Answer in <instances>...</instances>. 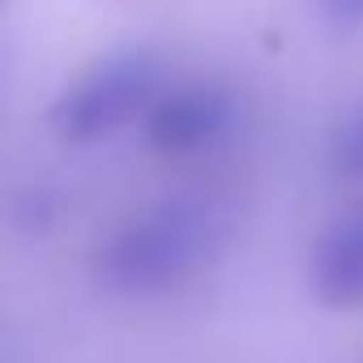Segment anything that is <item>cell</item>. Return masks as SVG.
Wrapping results in <instances>:
<instances>
[{"mask_svg":"<svg viewBox=\"0 0 363 363\" xmlns=\"http://www.w3.org/2000/svg\"><path fill=\"white\" fill-rule=\"evenodd\" d=\"M227 244H231L227 206L206 193H179L111 227L90 257V274L111 295L154 299L214 269Z\"/></svg>","mask_w":363,"mask_h":363,"instance_id":"6da1fadb","label":"cell"},{"mask_svg":"<svg viewBox=\"0 0 363 363\" xmlns=\"http://www.w3.org/2000/svg\"><path fill=\"white\" fill-rule=\"evenodd\" d=\"M167 60L150 48H116L90 60L48 107V128L69 145H99L137 128L167 90Z\"/></svg>","mask_w":363,"mask_h":363,"instance_id":"7a4b0ae2","label":"cell"},{"mask_svg":"<svg viewBox=\"0 0 363 363\" xmlns=\"http://www.w3.org/2000/svg\"><path fill=\"white\" fill-rule=\"evenodd\" d=\"M244 128V99L218 77L167 82L150 116L141 120L145 145L162 162H201L223 154Z\"/></svg>","mask_w":363,"mask_h":363,"instance_id":"3957f363","label":"cell"},{"mask_svg":"<svg viewBox=\"0 0 363 363\" xmlns=\"http://www.w3.org/2000/svg\"><path fill=\"white\" fill-rule=\"evenodd\" d=\"M312 295L329 308H363V206L333 214L308 252Z\"/></svg>","mask_w":363,"mask_h":363,"instance_id":"277c9868","label":"cell"},{"mask_svg":"<svg viewBox=\"0 0 363 363\" xmlns=\"http://www.w3.org/2000/svg\"><path fill=\"white\" fill-rule=\"evenodd\" d=\"M325 167L342 184H363V99L333 120L325 137Z\"/></svg>","mask_w":363,"mask_h":363,"instance_id":"5b68a950","label":"cell"},{"mask_svg":"<svg viewBox=\"0 0 363 363\" xmlns=\"http://www.w3.org/2000/svg\"><path fill=\"white\" fill-rule=\"evenodd\" d=\"M308 9L329 30H359L363 26V0H308Z\"/></svg>","mask_w":363,"mask_h":363,"instance_id":"8992f818","label":"cell"}]
</instances>
